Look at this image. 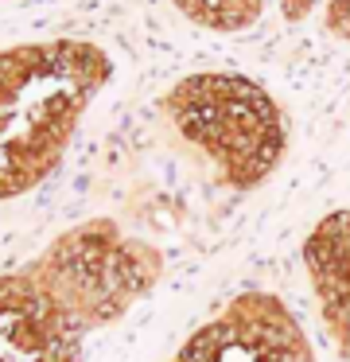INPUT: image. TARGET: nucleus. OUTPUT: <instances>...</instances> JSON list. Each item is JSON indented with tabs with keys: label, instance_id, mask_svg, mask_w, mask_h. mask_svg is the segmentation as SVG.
Returning <instances> with one entry per match:
<instances>
[{
	"label": "nucleus",
	"instance_id": "obj_6",
	"mask_svg": "<svg viewBox=\"0 0 350 362\" xmlns=\"http://www.w3.org/2000/svg\"><path fill=\"white\" fill-rule=\"evenodd\" d=\"M194 28L218 35H241L261 28L269 16L280 24H303L319 8V0H171Z\"/></svg>",
	"mask_w": 350,
	"mask_h": 362
},
{
	"label": "nucleus",
	"instance_id": "obj_7",
	"mask_svg": "<svg viewBox=\"0 0 350 362\" xmlns=\"http://www.w3.org/2000/svg\"><path fill=\"white\" fill-rule=\"evenodd\" d=\"M323 24L334 40L350 47V0H323Z\"/></svg>",
	"mask_w": 350,
	"mask_h": 362
},
{
	"label": "nucleus",
	"instance_id": "obj_3",
	"mask_svg": "<svg viewBox=\"0 0 350 362\" xmlns=\"http://www.w3.org/2000/svg\"><path fill=\"white\" fill-rule=\"evenodd\" d=\"M163 113L226 187L249 191L264 183L288 152L284 110L249 74H187L163 94Z\"/></svg>",
	"mask_w": 350,
	"mask_h": 362
},
{
	"label": "nucleus",
	"instance_id": "obj_2",
	"mask_svg": "<svg viewBox=\"0 0 350 362\" xmlns=\"http://www.w3.org/2000/svg\"><path fill=\"white\" fill-rule=\"evenodd\" d=\"M113 59L90 40L0 47V199L28 195L62 164Z\"/></svg>",
	"mask_w": 350,
	"mask_h": 362
},
{
	"label": "nucleus",
	"instance_id": "obj_5",
	"mask_svg": "<svg viewBox=\"0 0 350 362\" xmlns=\"http://www.w3.org/2000/svg\"><path fill=\"white\" fill-rule=\"evenodd\" d=\"M86 331L31 265L0 276V362H82Z\"/></svg>",
	"mask_w": 350,
	"mask_h": 362
},
{
	"label": "nucleus",
	"instance_id": "obj_4",
	"mask_svg": "<svg viewBox=\"0 0 350 362\" xmlns=\"http://www.w3.org/2000/svg\"><path fill=\"white\" fill-rule=\"evenodd\" d=\"M31 273L93 331L124 315L152 288L160 257L113 222H90L62 234L43 257L31 261Z\"/></svg>",
	"mask_w": 350,
	"mask_h": 362
},
{
	"label": "nucleus",
	"instance_id": "obj_1",
	"mask_svg": "<svg viewBox=\"0 0 350 362\" xmlns=\"http://www.w3.org/2000/svg\"><path fill=\"white\" fill-rule=\"evenodd\" d=\"M311 327L276 292H245L175 362H350V211L331 214L303 250Z\"/></svg>",
	"mask_w": 350,
	"mask_h": 362
}]
</instances>
